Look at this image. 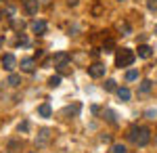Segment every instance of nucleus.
Instances as JSON below:
<instances>
[{"label":"nucleus","instance_id":"15","mask_svg":"<svg viewBox=\"0 0 157 153\" xmlns=\"http://www.w3.org/2000/svg\"><path fill=\"white\" fill-rule=\"evenodd\" d=\"M113 48H115V42H113V38H107V40L103 42V53H113Z\"/></svg>","mask_w":157,"mask_h":153},{"label":"nucleus","instance_id":"26","mask_svg":"<svg viewBox=\"0 0 157 153\" xmlns=\"http://www.w3.org/2000/svg\"><path fill=\"white\" fill-rule=\"evenodd\" d=\"M145 116H147V118H149V120H153V118H155V116H157V113H155V111H153V109H149V111H147Z\"/></svg>","mask_w":157,"mask_h":153},{"label":"nucleus","instance_id":"33","mask_svg":"<svg viewBox=\"0 0 157 153\" xmlns=\"http://www.w3.org/2000/svg\"><path fill=\"white\" fill-rule=\"evenodd\" d=\"M29 153H36V151H29Z\"/></svg>","mask_w":157,"mask_h":153},{"label":"nucleus","instance_id":"23","mask_svg":"<svg viewBox=\"0 0 157 153\" xmlns=\"http://www.w3.org/2000/svg\"><path fill=\"white\" fill-rule=\"evenodd\" d=\"M105 118H107L109 124H115V113H113L111 109H107V111H105Z\"/></svg>","mask_w":157,"mask_h":153},{"label":"nucleus","instance_id":"24","mask_svg":"<svg viewBox=\"0 0 157 153\" xmlns=\"http://www.w3.org/2000/svg\"><path fill=\"white\" fill-rule=\"evenodd\" d=\"M147 9L155 13V11H157V0H147Z\"/></svg>","mask_w":157,"mask_h":153},{"label":"nucleus","instance_id":"7","mask_svg":"<svg viewBox=\"0 0 157 153\" xmlns=\"http://www.w3.org/2000/svg\"><path fill=\"white\" fill-rule=\"evenodd\" d=\"M38 9H40V2L38 0H23V11L27 15H36Z\"/></svg>","mask_w":157,"mask_h":153},{"label":"nucleus","instance_id":"6","mask_svg":"<svg viewBox=\"0 0 157 153\" xmlns=\"http://www.w3.org/2000/svg\"><path fill=\"white\" fill-rule=\"evenodd\" d=\"M2 67L13 73V69L17 67V59H15V55H11V53H9V55H4V57H2Z\"/></svg>","mask_w":157,"mask_h":153},{"label":"nucleus","instance_id":"10","mask_svg":"<svg viewBox=\"0 0 157 153\" xmlns=\"http://www.w3.org/2000/svg\"><path fill=\"white\" fill-rule=\"evenodd\" d=\"M151 55H153V48L149 44H138V57L140 59H149Z\"/></svg>","mask_w":157,"mask_h":153},{"label":"nucleus","instance_id":"20","mask_svg":"<svg viewBox=\"0 0 157 153\" xmlns=\"http://www.w3.org/2000/svg\"><path fill=\"white\" fill-rule=\"evenodd\" d=\"M126 80H128V82H134V80H138V71H136V69L126 71Z\"/></svg>","mask_w":157,"mask_h":153},{"label":"nucleus","instance_id":"3","mask_svg":"<svg viewBox=\"0 0 157 153\" xmlns=\"http://www.w3.org/2000/svg\"><path fill=\"white\" fill-rule=\"evenodd\" d=\"M52 61H55V67L59 71H65L69 67V55H67V53H57V55L52 57Z\"/></svg>","mask_w":157,"mask_h":153},{"label":"nucleus","instance_id":"12","mask_svg":"<svg viewBox=\"0 0 157 153\" xmlns=\"http://www.w3.org/2000/svg\"><path fill=\"white\" fill-rule=\"evenodd\" d=\"M115 92H117V96H120V101H130V96H132V92H130L128 88H117Z\"/></svg>","mask_w":157,"mask_h":153},{"label":"nucleus","instance_id":"34","mask_svg":"<svg viewBox=\"0 0 157 153\" xmlns=\"http://www.w3.org/2000/svg\"><path fill=\"white\" fill-rule=\"evenodd\" d=\"M155 143H157V136H155Z\"/></svg>","mask_w":157,"mask_h":153},{"label":"nucleus","instance_id":"30","mask_svg":"<svg viewBox=\"0 0 157 153\" xmlns=\"http://www.w3.org/2000/svg\"><path fill=\"white\" fill-rule=\"evenodd\" d=\"M67 2H69V4H73V6L78 4V0H67Z\"/></svg>","mask_w":157,"mask_h":153},{"label":"nucleus","instance_id":"16","mask_svg":"<svg viewBox=\"0 0 157 153\" xmlns=\"http://www.w3.org/2000/svg\"><path fill=\"white\" fill-rule=\"evenodd\" d=\"M6 84H9V86H13V88H15V86H19V84H21V76L11 73V76H9V80H6Z\"/></svg>","mask_w":157,"mask_h":153},{"label":"nucleus","instance_id":"9","mask_svg":"<svg viewBox=\"0 0 157 153\" xmlns=\"http://www.w3.org/2000/svg\"><path fill=\"white\" fill-rule=\"evenodd\" d=\"M34 69H36V61L34 59H21V71L34 73Z\"/></svg>","mask_w":157,"mask_h":153},{"label":"nucleus","instance_id":"35","mask_svg":"<svg viewBox=\"0 0 157 153\" xmlns=\"http://www.w3.org/2000/svg\"><path fill=\"white\" fill-rule=\"evenodd\" d=\"M120 2H124V0H120Z\"/></svg>","mask_w":157,"mask_h":153},{"label":"nucleus","instance_id":"31","mask_svg":"<svg viewBox=\"0 0 157 153\" xmlns=\"http://www.w3.org/2000/svg\"><path fill=\"white\" fill-rule=\"evenodd\" d=\"M2 42H4V36H0V44H2Z\"/></svg>","mask_w":157,"mask_h":153},{"label":"nucleus","instance_id":"25","mask_svg":"<svg viewBox=\"0 0 157 153\" xmlns=\"http://www.w3.org/2000/svg\"><path fill=\"white\" fill-rule=\"evenodd\" d=\"M29 130V122H21L19 124V132H27Z\"/></svg>","mask_w":157,"mask_h":153},{"label":"nucleus","instance_id":"28","mask_svg":"<svg viewBox=\"0 0 157 153\" xmlns=\"http://www.w3.org/2000/svg\"><path fill=\"white\" fill-rule=\"evenodd\" d=\"M101 141H103V143H111V136H109V134H103Z\"/></svg>","mask_w":157,"mask_h":153},{"label":"nucleus","instance_id":"4","mask_svg":"<svg viewBox=\"0 0 157 153\" xmlns=\"http://www.w3.org/2000/svg\"><path fill=\"white\" fill-rule=\"evenodd\" d=\"M105 69H107V67H105L103 63H92V65L88 67V76H90V78H103V76H105Z\"/></svg>","mask_w":157,"mask_h":153},{"label":"nucleus","instance_id":"18","mask_svg":"<svg viewBox=\"0 0 157 153\" xmlns=\"http://www.w3.org/2000/svg\"><path fill=\"white\" fill-rule=\"evenodd\" d=\"M109 153H128V149H126V145H121V143H115L113 147H111V151Z\"/></svg>","mask_w":157,"mask_h":153},{"label":"nucleus","instance_id":"27","mask_svg":"<svg viewBox=\"0 0 157 153\" xmlns=\"http://www.w3.org/2000/svg\"><path fill=\"white\" fill-rule=\"evenodd\" d=\"M90 111L97 116V113H101V107H98V105H92V107H90Z\"/></svg>","mask_w":157,"mask_h":153},{"label":"nucleus","instance_id":"2","mask_svg":"<svg viewBox=\"0 0 157 153\" xmlns=\"http://www.w3.org/2000/svg\"><path fill=\"white\" fill-rule=\"evenodd\" d=\"M136 59V55H134V50L130 48H120L117 53H115V65L117 67H130Z\"/></svg>","mask_w":157,"mask_h":153},{"label":"nucleus","instance_id":"13","mask_svg":"<svg viewBox=\"0 0 157 153\" xmlns=\"http://www.w3.org/2000/svg\"><path fill=\"white\" fill-rule=\"evenodd\" d=\"M151 88H153V82H151V80H143V82H140V86H138V92L145 94V92H149Z\"/></svg>","mask_w":157,"mask_h":153},{"label":"nucleus","instance_id":"19","mask_svg":"<svg viewBox=\"0 0 157 153\" xmlns=\"http://www.w3.org/2000/svg\"><path fill=\"white\" fill-rule=\"evenodd\" d=\"M59 84H61V73H57V76H52V78L48 80V86H50V88H57Z\"/></svg>","mask_w":157,"mask_h":153},{"label":"nucleus","instance_id":"21","mask_svg":"<svg viewBox=\"0 0 157 153\" xmlns=\"http://www.w3.org/2000/svg\"><path fill=\"white\" fill-rule=\"evenodd\" d=\"M105 90H107V92L117 90V82H115V80H107V82H105Z\"/></svg>","mask_w":157,"mask_h":153},{"label":"nucleus","instance_id":"17","mask_svg":"<svg viewBox=\"0 0 157 153\" xmlns=\"http://www.w3.org/2000/svg\"><path fill=\"white\" fill-rule=\"evenodd\" d=\"M120 32H121V36H130V34H132V27H130V23L121 21V23H120Z\"/></svg>","mask_w":157,"mask_h":153},{"label":"nucleus","instance_id":"14","mask_svg":"<svg viewBox=\"0 0 157 153\" xmlns=\"http://www.w3.org/2000/svg\"><path fill=\"white\" fill-rule=\"evenodd\" d=\"M6 151L9 153H19L21 151V141H11L9 147H6Z\"/></svg>","mask_w":157,"mask_h":153},{"label":"nucleus","instance_id":"22","mask_svg":"<svg viewBox=\"0 0 157 153\" xmlns=\"http://www.w3.org/2000/svg\"><path fill=\"white\" fill-rule=\"evenodd\" d=\"M11 23H13V27H15V29H19V32H21V29H23V27H25V23H23V21H17L15 17H13V19H11Z\"/></svg>","mask_w":157,"mask_h":153},{"label":"nucleus","instance_id":"29","mask_svg":"<svg viewBox=\"0 0 157 153\" xmlns=\"http://www.w3.org/2000/svg\"><path fill=\"white\" fill-rule=\"evenodd\" d=\"M92 13H94V15H101V6H98V4H97V6L92 9Z\"/></svg>","mask_w":157,"mask_h":153},{"label":"nucleus","instance_id":"5","mask_svg":"<svg viewBox=\"0 0 157 153\" xmlns=\"http://www.w3.org/2000/svg\"><path fill=\"white\" fill-rule=\"evenodd\" d=\"M50 141V130L48 128H42L36 136V147H46Z\"/></svg>","mask_w":157,"mask_h":153},{"label":"nucleus","instance_id":"1","mask_svg":"<svg viewBox=\"0 0 157 153\" xmlns=\"http://www.w3.org/2000/svg\"><path fill=\"white\" fill-rule=\"evenodd\" d=\"M128 139L136 145V147H147L151 141V130L145 126H132L128 130Z\"/></svg>","mask_w":157,"mask_h":153},{"label":"nucleus","instance_id":"32","mask_svg":"<svg viewBox=\"0 0 157 153\" xmlns=\"http://www.w3.org/2000/svg\"><path fill=\"white\" fill-rule=\"evenodd\" d=\"M155 34H157V25H155Z\"/></svg>","mask_w":157,"mask_h":153},{"label":"nucleus","instance_id":"11","mask_svg":"<svg viewBox=\"0 0 157 153\" xmlns=\"http://www.w3.org/2000/svg\"><path fill=\"white\" fill-rule=\"evenodd\" d=\"M38 116H40V118H50V116H52V107H50L48 103H42V105L38 107Z\"/></svg>","mask_w":157,"mask_h":153},{"label":"nucleus","instance_id":"8","mask_svg":"<svg viewBox=\"0 0 157 153\" xmlns=\"http://www.w3.org/2000/svg\"><path fill=\"white\" fill-rule=\"evenodd\" d=\"M46 29H48V25H46V21H40V19H36L34 23H32V32L38 36H42V34H46Z\"/></svg>","mask_w":157,"mask_h":153}]
</instances>
